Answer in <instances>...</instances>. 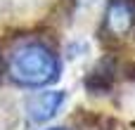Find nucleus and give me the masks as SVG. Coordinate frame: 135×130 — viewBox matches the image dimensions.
Returning <instances> with one entry per match:
<instances>
[{"instance_id":"obj_7","label":"nucleus","mask_w":135,"mask_h":130,"mask_svg":"<svg viewBox=\"0 0 135 130\" xmlns=\"http://www.w3.org/2000/svg\"><path fill=\"white\" fill-rule=\"evenodd\" d=\"M52 130H64V128H52Z\"/></svg>"},{"instance_id":"obj_1","label":"nucleus","mask_w":135,"mask_h":130,"mask_svg":"<svg viewBox=\"0 0 135 130\" xmlns=\"http://www.w3.org/2000/svg\"><path fill=\"white\" fill-rule=\"evenodd\" d=\"M9 73L17 83L28 85V88H38V85L52 83L59 76V64H57V57L45 45L28 43L12 54Z\"/></svg>"},{"instance_id":"obj_4","label":"nucleus","mask_w":135,"mask_h":130,"mask_svg":"<svg viewBox=\"0 0 135 130\" xmlns=\"http://www.w3.org/2000/svg\"><path fill=\"white\" fill-rule=\"evenodd\" d=\"M112 81H114V64H112L109 59H102V62H97V64L93 66V71L85 76V88H88L90 92L100 95V92L109 90Z\"/></svg>"},{"instance_id":"obj_5","label":"nucleus","mask_w":135,"mask_h":130,"mask_svg":"<svg viewBox=\"0 0 135 130\" xmlns=\"http://www.w3.org/2000/svg\"><path fill=\"white\" fill-rule=\"evenodd\" d=\"M126 76L131 78V81H135V64L131 62V64H126Z\"/></svg>"},{"instance_id":"obj_2","label":"nucleus","mask_w":135,"mask_h":130,"mask_svg":"<svg viewBox=\"0 0 135 130\" xmlns=\"http://www.w3.org/2000/svg\"><path fill=\"white\" fill-rule=\"evenodd\" d=\"M62 102H64V92H59V90L38 92V95H33L26 102L28 118L36 121V123H43V121H47V118H52L57 114V109L62 107Z\"/></svg>"},{"instance_id":"obj_3","label":"nucleus","mask_w":135,"mask_h":130,"mask_svg":"<svg viewBox=\"0 0 135 130\" xmlns=\"http://www.w3.org/2000/svg\"><path fill=\"white\" fill-rule=\"evenodd\" d=\"M135 21V5L131 0H114L107 7V31L112 36H126L133 28Z\"/></svg>"},{"instance_id":"obj_6","label":"nucleus","mask_w":135,"mask_h":130,"mask_svg":"<svg viewBox=\"0 0 135 130\" xmlns=\"http://www.w3.org/2000/svg\"><path fill=\"white\" fill-rule=\"evenodd\" d=\"M2 69H5V66H2V57H0V78H2Z\"/></svg>"}]
</instances>
